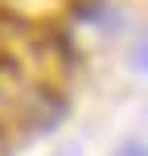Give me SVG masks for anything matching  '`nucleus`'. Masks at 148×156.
<instances>
[{
    "instance_id": "3",
    "label": "nucleus",
    "mask_w": 148,
    "mask_h": 156,
    "mask_svg": "<svg viewBox=\"0 0 148 156\" xmlns=\"http://www.w3.org/2000/svg\"><path fill=\"white\" fill-rule=\"evenodd\" d=\"M54 156H82V152H78V148H74V144H66V148H58Z\"/></svg>"
},
{
    "instance_id": "1",
    "label": "nucleus",
    "mask_w": 148,
    "mask_h": 156,
    "mask_svg": "<svg viewBox=\"0 0 148 156\" xmlns=\"http://www.w3.org/2000/svg\"><path fill=\"white\" fill-rule=\"evenodd\" d=\"M132 66H136V70H148V37L136 41V49H132Z\"/></svg>"
},
{
    "instance_id": "2",
    "label": "nucleus",
    "mask_w": 148,
    "mask_h": 156,
    "mask_svg": "<svg viewBox=\"0 0 148 156\" xmlns=\"http://www.w3.org/2000/svg\"><path fill=\"white\" fill-rule=\"evenodd\" d=\"M115 156H148V152L140 148V144H132V140H128V144H124V148H119Z\"/></svg>"
}]
</instances>
